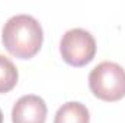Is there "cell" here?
Returning <instances> with one entry per match:
<instances>
[{"instance_id":"cell-7","label":"cell","mask_w":125,"mask_h":123,"mask_svg":"<svg viewBox=\"0 0 125 123\" xmlns=\"http://www.w3.org/2000/svg\"><path fill=\"white\" fill-rule=\"evenodd\" d=\"M0 123H3V113H1V110H0Z\"/></svg>"},{"instance_id":"cell-4","label":"cell","mask_w":125,"mask_h":123,"mask_svg":"<svg viewBox=\"0 0 125 123\" xmlns=\"http://www.w3.org/2000/svg\"><path fill=\"white\" fill-rule=\"evenodd\" d=\"M47 104L42 97L35 94L22 96L12 109L13 123H45Z\"/></svg>"},{"instance_id":"cell-1","label":"cell","mask_w":125,"mask_h":123,"mask_svg":"<svg viewBox=\"0 0 125 123\" xmlns=\"http://www.w3.org/2000/svg\"><path fill=\"white\" fill-rule=\"evenodd\" d=\"M44 41L41 23L29 15L12 16L3 26L1 42L7 52L21 60L33 58Z\"/></svg>"},{"instance_id":"cell-3","label":"cell","mask_w":125,"mask_h":123,"mask_svg":"<svg viewBox=\"0 0 125 123\" xmlns=\"http://www.w3.org/2000/svg\"><path fill=\"white\" fill-rule=\"evenodd\" d=\"M62 60L71 67H84L96 55V41L86 29L74 28L62 35L60 41Z\"/></svg>"},{"instance_id":"cell-6","label":"cell","mask_w":125,"mask_h":123,"mask_svg":"<svg viewBox=\"0 0 125 123\" xmlns=\"http://www.w3.org/2000/svg\"><path fill=\"white\" fill-rule=\"evenodd\" d=\"M19 72L15 64L0 54V93H7L18 84Z\"/></svg>"},{"instance_id":"cell-5","label":"cell","mask_w":125,"mask_h":123,"mask_svg":"<svg viewBox=\"0 0 125 123\" xmlns=\"http://www.w3.org/2000/svg\"><path fill=\"white\" fill-rule=\"evenodd\" d=\"M90 114L84 104L79 101H68L57 110L54 123H89Z\"/></svg>"},{"instance_id":"cell-2","label":"cell","mask_w":125,"mask_h":123,"mask_svg":"<svg viewBox=\"0 0 125 123\" xmlns=\"http://www.w3.org/2000/svg\"><path fill=\"white\" fill-rule=\"evenodd\" d=\"M89 87L99 100L118 101L125 96V70L116 62H100L89 74Z\"/></svg>"}]
</instances>
